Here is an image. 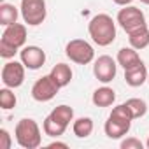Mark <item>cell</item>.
<instances>
[{"label":"cell","instance_id":"10","mask_svg":"<svg viewBox=\"0 0 149 149\" xmlns=\"http://www.w3.org/2000/svg\"><path fill=\"white\" fill-rule=\"evenodd\" d=\"M21 61L28 70H39L46 63V53L39 46H25L19 51Z\"/></svg>","mask_w":149,"mask_h":149},{"label":"cell","instance_id":"17","mask_svg":"<svg viewBox=\"0 0 149 149\" xmlns=\"http://www.w3.org/2000/svg\"><path fill=\"white\" fill-rule=\"evenodd\" d=\"M42 130H44V133L49 135V137H61V135L65 133V130H67V125L60 123L58 119H54V118L49 114V116L44 119V123H42Z\"/></svg>","mask_w":149,"mask_h":149},{"label":"cell","instance_id":"23","mask_svg":"<svg viewBox=\"0 0 149 149\" xmlns=\"http://www.w3.org/2000/svg\"><path fill=\"white\" fill-rule=\"evenodd\" d=\"M142 147H144V144L135 137H128L121 142V149H142Z\"/></svg>","mask_w":149,"mask_h":149},{"label":"cell","instance_id":"30","mask_svg":"<svg viewBox=\"0 0 149 149\" xmlns=\"http://www.w3.org/2000/svg\"><path fill=\"white\" fill-rule=\"evenodd\" d=\"M147 81H149V76H147Z\"/></svg>","mask_w":149,"mask_h":149},{"label":"cell","instance_id":"6","mask_svg":"<svg viewBox=\"0 0 149 149\" xmlns=\"http://www.w3.org/2000/svg\"><path fill=\"white\" fill-rule=\"evenodd\" d=\"M116 21L119 23V26L130 33L140 26H146V16L144 13L139 9V7H133V6H125L119 13H118V18Z\"/></svg>","mask_w":149,"mask_h":149},{"label":"cell","instance_id":"25","mask_svg":"<svg viewBox=\"0 0 149 149\" xmlns=\"http://www.w3.org/2000/svg\"><path fill=\"white\" fill-rule=\"evenodd\" d=\"M13 146V140H11V135L6 128L0 130V149H11Z\"/></svg>","mask_w":149,"mask_h":149},{"label":"cell","instance_id":"16","mask_svg":"<svg viewBox=\"0 0 149 149\" xmlns=\"http://www.w3.org/2000/svg\"><path fill=\"white\" fill-rule=\"evenodd\" d=\"M128 40H130V46L133 49H144L149 46V28L147 25L146 26H140L133 32L128 33Z\"/></svg>","mask_w":149,"mask_h":149},{"label":"cell","instance_id":"1","mask_svg":"<svg viewBox=\"0 0 149 149\" xmlns=\"http://www.w3.org/2000/svg\"><path fill=\"white\" fill-rule=\"evenodd\" d=\"M90 37L95 44L105 47L116 40V23L109 14H97L88 23Z\"/></svg>","mask_w":149,"mask_h":149},{"label":"cell","instance_id":"3","mask_svg":"<svg viewBox=\"0 0 149 149\" xmlns=\"http://www.w3.org/2000/svg\"><path fill=\"white\" fill-rule=\"evenodd\" d=\"M14 135H16V142L23 149H37L42 142L40 128H39L37 121L32 118L19 119L16 128H14Z\"/></svg>","mask_w":149,"mask_h":149},{"label":"cell","instance_id":"19","mask_svg":"<svg viewBox=\"0 0 149 149\" xmlns=\"http://www.w3.org/2000/svg\"><path fill=\"white\" fill-rule=\"evenodd\" d=\"M16 21H18V9L13 4L2 2L0 4V25L9 26V25H13Z\"/></svg>","mask_w":149,"mask_h":149},{"label":"cell","instance_id":"4","mask_svg":"<svg viewBox=\"0 0 149 149\" xmlns=\"http://www.w3.org/2000/svg\"><path fill=\"white\" fill-rule=\"evenodd\" d=\"M65 54L70 61L77 63V65H88L95 58V49L90 42L83 39H72L65 46Z\"/></svg>","mask_w":149,"mask_h":149},{"label":"cell","instance_id":"21","mask_svg":"<svg viewBox=\"0 0 149 149\" xmlns=\"http://www.w3.org/2000/svg\"><path fill=\"white\" fill-rule=\"evenodd\" d=\"M125 104H126V107L130 109L133 119H139V118H142V116L147 112V105H146V102L140 100V98H130V100H126Z\"/></svg>","mask_w":149,"mask_h":149},{"label":"cell","instance_id":"2","mask_svg":"<svg viewBox=\"0 0 149 149\" xmlns=\"http://www.w3.org/2000/svg\"><path fill=\"white\" fill-rule=\"evenodd\" d=\"M132 112L130 109L126 107V104H121V105H116L109 116V119L105 121L104 125V130H105V135L109 139H121L123 135H126L130 132V126H132Z\"/></svg>","mask_w":149,"mask_h":149},{"label":"cell","instance_id":"13","mask_svg":"<svg viewBox=\"0 0 149 149\" xmlns=\"http://www.w3.org/2000/svg\"><path fill=\"white\" fill-rule=\"evenodd\" d=\"M116 61H118V65H121L125 70H126V68H132V67H135V65H139V63H142V60H140L137 49H133L132 46H130V47H121V49L118 51Z\"/></svg>","mask_w":149,"mask_h":149},{"label":"cell","instance_id":"28","mask_svg":"<svg viewBox=\"0 0 149 149\" xmlns=\"http://www.w3.org/2000/svg\"><path fill=\"white\" fill-rule=\"evenodd\" d=\"M142 4H146V6H149V0H140Z\"/></svg>","mask_w":149,"mask_h":149},{"label":"cell","instance_id":"5","mask_svg":"<svg viewBox=\"0 0 149 149\" xmlns=\"http://www.w3.org/2000/svg\"><path fill=\"white\" fill-rule=\"evenodd\" d=\"M21 18L26 25L37 26L44 23L47 9H46V0H21Z\"/></svg>","mask_w":149,"mask_h":149},{"label":"cell","instance_id":"8","mask_svg":"<svg viewBox=\"0 0 149 149\" xmlns=\"http://www.w3.org/2000/svg\"><path fill=\"white\" fill-rule=\"evenodd\" d=\"M25 65L23 61H7L2 67V83L7 88H19L25 81Z\"/></svg>","mask_w":149,"mask_h":149},{"label":"cell","instance_id":"15","mask_svg":"<svg viewBox=\"0 0 149 149\" xmlns=\"http://www.w3.org/2000/svg\"><path fill=\"white\" fill-rule=\"evenodd\" d=\"M91 100H93V104H95L97 107H111V105L116 102V93H114L112 88L102 86V88L95 90Z\"/></svg>","mask_w":149,"mask_h":149},{"label":"cell","instance_id":"7","mask_svg":"<svg viewBox=\"0 0 149 149\" xmlns=\"http://www.w3.org/2000/svg\"><path fill=\"white\" fill-rule=\"evenodd\" d=\"M60 91V86L56 84V81L49 76H42L35 81V84L32 86V97L37 102H49L56 97V93Z\"/></svg>","mask_w":149,"mask_h":149},{"label":"cell","instance_id":"27","mask_svg":"<svg viewBox=\"0 0 149 149\" xmlns=\"http://www.w3.org/2000/svg\"><path fill=\"white\" fill-rule=\"evenodd\" d=\"M112 2H114V4H118V6H123V7H125V6H130L133 0H112Z\"/></svg>","mask_w":149,"mask_h":149},{"label":"cell","instance_id":"20","mask_svg":"<svg viewBox=\"0 0 149 149\" xmlns=\"http://www.w3.org/2000/svg\"><path fill=\"white\" fill-rule=\"evenodd\" d=\"M51 116L54 118V119H58L60 123H63V125H70V121H74V109L70 107V105H65V104H61V105H58V107H54L53 111H51Z\"/></svg>","mask_w":149,"mask_h":149},{"label":"cell","instance_id":"18","mask_svg":"<svg viewBox=\"0 0 149 149\" xmlns=\"http://www.w3.org/2000/svg\"><path fill=\"white\" fill-rule=\"evenodd\" d=\"M72 130H74V135L76 137L86 139L93 133V119L91 118H79V119L74 121Z\"/></svg>","mask_w":149,"mask_h":149},{"label":"cell","instance_id":"29","mask_svg":"<svg viewBox=\"0 0 149 149\" xmlns=\"http://www.w3.org/2000/svg\"><path fill=\"white\" fill-rule=\"evenodd\" d=\"M146 146H147V149H149V139H147V142H146Z\"/></svg>","mask_w":149,"mask_h":149},{"label":"cell","instance_id":"11","mask_svg":"<svg viewBox=\"0 0 149 149\" xmlns=\"http://www.w3.org/2000/svg\"><path fill=\"white\" fill-rule=\"evenodd\" d=\"M0 42L9 44V46H13L16 49H21L25 46V42H26V26L21 25V23H13V25L6 26Z\"/></svg>","mask_w":149,"mask_h":149},{"label":"cell","instance_id":"14","mask_svg":"<svg viewBox=\"0 0 149 149\" xmlns=\"http://www.w3.org/2000/svg\"><path fill=\"white\" fill-rule=\"evenodd\" d=\"M49 76L56 81V84H58L60 88H65V86L72 81V68H70V65H67V63H56V65L51 68Z\"/></svg>","mask_w":149,"mask_h":149},{"label":"cell","instance_id":"31","mask_svg":"<svg viewBox=\"0 0 149 149\" xmlns=\"http://www.w3.org/2000/svg\"><path fill=\"white\" fill-rule=\"evenodd\" d=\"M2 2H4V0H2Z\"/></svg>","mask_w":149,"mask_h":149},{"label":"cell","instance_id":"26","mask_svg":"<svg viewBox=\"0 0 149 149\" xmlns=\"http://www.w3.org/2000/svg\"><path fill=\"white\" fill-rule=\"evenodd\" d=\"M47 147H49V149H54V147H63V149H67L68 146H67L65 142H51V144H49Z\"/></svg>","mask_w":149,"mask_h":149},{"label":"cell","instance_id":"22","mask_svg":"<svg viewBox=\"0 0 149 149\" xmlns=\"http://www.w3.org/2000/svg\"><path fill=\"white\" fill-rule=\"evenodd\" d=\"M13 88H2L0 90V107H2L4 111H9V109H13V107H16V95L11 91Z\"/></svg>","mask_w":149,"mask_h":149},{"label":"cell","instance_id":"9","mask_svg":"<svg viewBox=\"0 0 149 149\" xmlns=\"http://www.w3.org/2000/svg\"><path fill=\"white\" fill-rule=\"evenodd\" d=\"M116 70H118V65L116 61L109 56V54H102L95 60V65H93V74H95V77L107 84L111 83L114 77H116Z\"/></svg>","mask_w":149,"mask_h":149},{"label":"cell","instance_id":"12","mask_svg":"<svg viewBox=\"0 0 149 149\" xmlns=\"http://www.w3.org/2000/svg\"><path fill=\"white\" fill-rule=\"evenodd\" d=\"M147 76H149V72H147L144 61L139 63V65H135V67H132V68H126V70H125V81H126V84L132 86V88L142 86V84L147 81Z\"/></svg>","mask_w":149,"mask_h":149},{"label":"cell","instance_id":"24","mask_svg":"<svg viewBox=\"0 0 149 149\" xmlns=\"http://www.w3.org/2000/svg\"><path fill=\"white\" fill-rule=\"evenodd\" d=\"M18 51H19V49L13 47V46H9V44H4V42H0V56H2V58H6V60L13 58V56H14Z\"/></svg>","mask_w":149,"mask_h":149}]
</instances>
